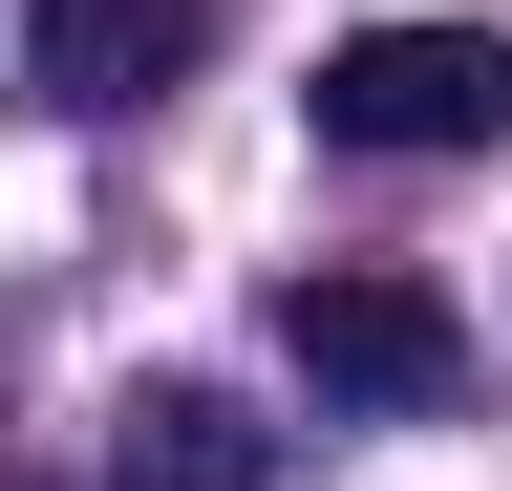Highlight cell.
Instances as JSON below:
<instances>
[{"instance_id":"cell-1","label":"cell","mask_w":512,"mask_h":491,"mask_svg":"<svg viewBox=\"0 0 512 491\" xmlns=\"http://www.w3.org/2000/svg\"><path fill=\"white\" fill-rule=\"evenodd\" d=\"M512 129V43L491 22H363L320 43V150H384V171H448Z\"/></svg>"},{"instance_id":"cell-2","label":"cell","mask_w":512,"mask_h":491,"mask_svg":"<svg viewBox=\"0 0 512 491\" xmlns=\"http://www.w3.org/2000/svg\"><path fill=\"white\" fill-rule=\"evenodd\" d=\"M278 363H299L320 406H470V321H448L427 278H384V257L278 278Z\"/></svg>"},{"instance_id":"cell-3","label":"cell","mask_w":512,"mask_h":491,"mask_svg":"<svg viewBox=\"0 0 512 491\" xmlns=\"http://www.w3.org/2000/svg\"><path fill=\"white\" fill-rule=\"evenodd\" d=\"M192 43H214V0H43L22 65H43V107H150Z\"/></svg>"},{"instance_id":"cell-4","label":"cell","mask_w":512,"mask_h":491,"mask_svg":"<svg viewBox=\"0 0 512 491\" xmlns=\"http://www.w3.org/2000/svg\"><path fill=\"white\" fill-rule=\"evenodd\" d=\"M107 491H278V427H256L235 385H128Z\"/></svg>"},{"instance_id":"cell-5","label":"cell","mask_w":512,"mask_h":491,"mask_svg":"<svg viewBox=\"0 0 512 491\" xmlns=\"http://www.w3.org/2000/svg\"><path fill=\"white\" fill-rule=\"evenodd\" d=\"M0 491H43V470H0Z\"/></svg>"}]
</instances>
